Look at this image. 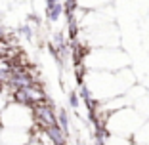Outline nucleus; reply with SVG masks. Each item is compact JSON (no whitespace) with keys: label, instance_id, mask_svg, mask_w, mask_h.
<instances>
[{"label":"nucleus","instance_id":"1","mask_svg":"<svg viewBox=\"0 0 149 145\" xmlns=\"http://www.w3.org/2000/svg\"><path fill=\"white\" fill-rule=\"evenodd\" d=\"M141 122H143V114L128 105V107L117 109L107 114L103 128L109 134H118V136H124V137H132V134L136 132V128Z\"/></svg>","mask_w":149,"mask_h":145},{"label":"nucleus","instance_id":"2","mask_svg":"<svg viewBox=\"0 0 149 145\" xmlns=\"http://www.w3.org/2000/svg\"><path fill=\"white\" fill-rule=\"evenodd\" d=\"M82 65L96 71H115V69L118 71L126 67V56L113 48H100L92 50L88 56H84Z\"/></svg>","mask_w":149,"mask_h":145},{"label":"nucleus","instance_id":"3","mask_svg":"<svg viewBox=\"0 0 149 145\" xmlns=\"http://www.w3.org/2000/svg\"><path fill=\"white\" fill-rule=\"evenodd\" d=\"M130 139H132V143H138V145H149V120L141 122L136 128V132L132 134Z\"/></svg>","mask_w":149,"mask_h":145},{"label":"nucleus","instance_id":"4","mask_svg":"<svg viewBox=\"0 0 149 145\" xmlns=\"http://www.w3.org/2000/svg\"><path fill=\"white\" fill-rule=\"evenodd\" d=\"M109 2L111 0H74V6H79L82 10H100Z\"/></svg>","mask_w":149,"mask_h":145},{"label":"nucleus","instance_id":"5","mask_svg":"<svg viewBox=\"0 0 149 145\" xmlns=\"http://www.w3.org/2000/svg\"><path fill=\"white\" fill-rule=\"evenodd\" d=\"M69 103H71L73 109L79 107V94H77V92H69Z\"/></svg>","mask_w":149,"mask_h":145},{"label":"nucleus","instance_id":"6","mask_svg":"<svg viewBox=\"0 0 149 145\" xmlns=\"http://www.w3.org/2000/svg\"><path fill=\"white\" fill-rule=\"evenodd\" d=\"M130 145H138V143H130Z\"/></svg>","mask_w":149,"mask_h":145}]
</instances>
